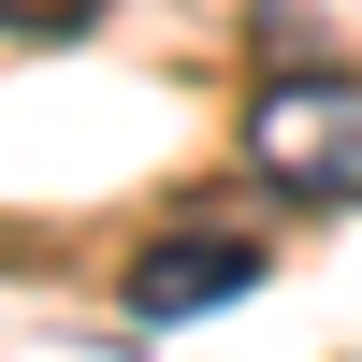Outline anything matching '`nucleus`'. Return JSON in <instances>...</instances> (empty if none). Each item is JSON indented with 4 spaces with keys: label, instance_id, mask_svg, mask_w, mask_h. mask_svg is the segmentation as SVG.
<instances>
[{
    "label": "nucleus",
    "instance_id": "f03ea898",
    "mask_svg": "<svg viewBox=\"0 0 362 362\" xmlns=\"http://www.w3.org/2000/svg\"><path fill=\"white\" fill-rule=\"evenodd\" d=\"M261 276H276V261H261L247 232H160V247L131 261V319H203V305H247Z\"/></svg>",
    "mask_w": 362,
    "mask_h": 362
},
{
    "label": "nucleus",
    "instance_id": "7ed1b4c3",
    "mask_svg": "<svg viewBox=\"0 0 362 362\" xmlns=\"http://www.w3.org/2000/svg\"><path fill=\"white\" fill-rule=\"evenodd\" d=\"M116 0H0V29H15V44H73V29H102Z\"/></svg>",
    "mask_w": 362,
    "mask_h": 362
},
{
    "label": "nucleus",
    "instance_id": "f257e3e1",
    "mask_svg": "<svg viewBox=\"0 0 362 362\" xmlns=\"http://www.w3.org/2000/svg\"><path fill=\"white\" fill-rule=\"evenodd\" d=\"M247 174L290 203H362V87L348 73H261L247 102Z\"/></svg>",
    "mask_w": 362,
    "mask_h": 362
}]
</instances>
